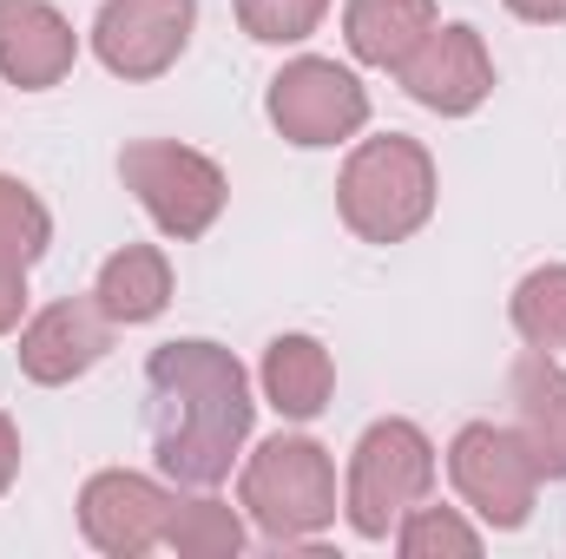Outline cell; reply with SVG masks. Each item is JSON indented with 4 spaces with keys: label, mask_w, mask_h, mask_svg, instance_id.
Returning a JSON list of instances; mask_svg holds the SVG:
<instances>
[{
    "label": "cell",
    "mask_w": 566,
    "mask_h": 559,
    "mask_svg": "<svg viewBox=\"0 0 566 559\" xmlns=\"http://www.w3.org/2000/svg\"><path fill=\"white\" fill-rule=\"evenodd\" d=\"M514 329L534 349H566V264L527 271L514 289Z\"/></svg>",
    "instance_id": "d6986e66"
},
{
    "label": "cell",
    "mask_w": 566,
    "mask_h": 559,
    "mask_svg": "<svg viewBox=\"0 0 566 559\" xmlns=\"http://www.w3.org/2000/svg\"><path fill=\"white\" fill-rule=\"evenodd\" d=\"M448 474L488 527H501V534L527 527L534 494H541V467H534V454L514 428H494V421L461 428L454 447H448Z\"/></svg>",
    "instance_id": "8992f818"
},
{
    "label": "cell",
    "mask_w": 566,
    "mask_h": 559,
    "mask_svg": "<svg viewBox=\"0 0 566 559\" xmlns=\"http://www.w3.org/2000/svg\"><path fill=\"white\" fill-rule=\"evenodd\" d=\"M93 303L113 316V323H151L165 303H171V264L165 251L151 244H126L106 257V271L93 283Z\"/></svg>",
    "instance_id": "2e32d148"
},
{
    "label": "cell",
    "mask_w": 566,
    "mask_h": 559,
    "mask_svg": "<svg viewBox=\"0 0 566 559\" xmlns=\"http://www.w3.org/2000/svg\"><path fill=\"white\" fill-rule=\"evenodd\" d=\"M329 389H336V369H329V349L316 336H277L264 349V395H271L277 415H290V421L323 415Z\"/></svg>",
    "instance_id": "9a60e30c"
},
{
    "label": "cell",
    "mask_w": 566,
    "mask_h": 559,
    "mask_svg": "<svg viewBox=\"0 0 566 559\" xmlns=\"http://www.w3.org/2000/svg\"><path fill=\"white\" fill-rule=\"evenodd\" d=\"M165 520H171V494L158 481H145V474H126V467L93 474L86 494H80V527H86V540L99 553L133 559L145 547H158Z\"/></svg>",
    "instance_id": "30bf717a"
},
{
    "label": "cell",
    "mask_w": 566,
    "mask_h": 559,
    "mask_svg": "<svg viewBox=\"0 0 566 559\" xmlns=\"http://www.w3.org/2000/svg\"><path fill=\"white\" fill-rule=\"evenodd\" d=\"M13 474H20V434H13V421L0 415V494L13 487Z\"/></svg>",
    "instance_id": "603a6c76"
},
{
    "label": "cell",
    "mask_w": 566,
    "mask_h": 559,
    "mask_svg": "<svg viewBox=\"0 0 566 559\" xmlns=\"http://www.w3.org/2000/svg\"><path fill=\"white\" fill-rule=\"evenodd\" d=\"M343 33H349V53L363 66L402 73L409 53L434 33V0H349L343 7Z\"/></svg>",
    "instance_id": "5bb4252c"
},
{
    "label": "cell",
    "mask_w": 566,
    "mask_h": 559,
    "mask_svg": "<svg viewBox=\"0 0 566 559\" xmlns=\"http://www.w3.org/2000/svg\"><path fill=\"white\" fill-rule=\"evenodd\" d=\"M151 454L178 487H218L251 434V382L218 342H165L145 362Z\"/></svg>",
    "instance_id": "6da1fadb"
},
{
    "label": "cell",
    "mask_w": 566,
    "mask_h": 559,
    "mask_svg": "<svg viewBox=\"0 0 566 559\" xmlns=\"http://www.w3.org/2000/svg\"><path fill=\"white\" fill-rule=\"evenodd\" d=\"M244 507L251 520L277 540V547H303L336 520V467L316 441L303 434H277L251 454L244 467Z\"/></svg>",
    "instance_id": "3957f363"
},
{
    "label": "cell",
    "mask_w": 566,
    "mask_h": 559,
    "mask_svg": "<svg viewBox=\"0 0 566 559\" xmlns=\"http://www.w3.org/2000/svg\"><path fill=\"white\" fill-rule=\"evenodd\" d=\"M119 178L139 191V204L151 211V224L165 238H205L231 198L224 171L191 151V145H171V139H139L119 151Z\"/></svg>",
    "instance_id": "5b68a950"
},
{
    "label": "cell",
    "mask_w": 566,
    "mask_h": 559,
    "mask_svg": "<svg viewBox=\"0 0 566 559\" xmlns=\"http://www.w3.org/2000/svg\"><path fill=\"white\" fill-rule=\"evenodd\" d=\"M271 119L290 145H336L369 126V93L336 60H290L271 80Z\"/></svg>",
    "instance_id": "52a82bcc"
},
{
    "label": "cell",
    "mask_w": 566,
    "mask_h": 559,
    "mask_svg": "<svg viewBox=\"0 0 566 559\" xmlns=\"http://www.w3.org/2000/svg\"><path fill=\"white\" fill-rule=\"evenodd\" d=\"M434 487V447L416 421H376L363 441H356V461H349V527L363 540H389V527L422 507V494Z\"/></svg>",
    "instance_id": "277c9868"
},
{
    "label": "cell",
    "mask_w": 566,
    "mask_h": 559,
    "mask_svg": "<svg viewBox=\"0 0 566 559\" xmlns=\"http://www.w3.org/2000/svg\"><path fill=\"white\" fill-rule=\"evenodd\" d=\"M106 349H113V316L99 303H53L20 329V369L46 389L86 376Z\"/></svg>",
    "instance_id": "8fae6325"
},
{
    "label": "cell",
    "mask_w": 566,
    "mask_h": 559,
    "mask_svg": "<svg viewBox=\"0 0 566 559\" xmlns=\"http://www.w3.org/2000/svg\"><path fill=\"white\" fill-rule=\"evenodd\" d=\"M46 238H53V218L46 204L20 184V178H0V271H33L46 257Z\"/></svg>",
    "instance_id": "e0dca14e"
},
{
    "label": "cell",
    "mask_w": 566,
    "mask_h": 559,
    "mask_svg": "<svg viewBox=\"0 0 566 559\" xmlns=\"http://www.w3.org/2000/svg\"><path fill=\"white\" fill-rule=\"evenodd\" d=\"M20 309H27V277L20 271H0V336L20 323Z\"/></svg>",
    "instance_id": "7402d4cb"
},
{
    "label": "cell",
    "mask_w": 566,
    "mask_h": 559,
    "mask_svg": "<svg viewBox=\"0 0 566 559\" xmlns=\"http://www.w3.org/2000/svg\"><path fill=\"white\" fill-rule=\"evenodd\" d=\"M323 13H329V0H238V20H244V33H251V40H264V46L310 40Z\"/></svg>",
    "instance_id": "44dd1931"
},
{
    "label": "cell",
    "mask_w": 566,
    "mask_h": 559,
    "mask_svg": "<svg viewBox=\"0 0 566 559\" xmlns=\"http://www.w3.org/2000/svg\"><path fill=\"white\" fill-rule=\"evenodd\" d=\"M521 20H534V27H554V20H566V0H507Z\"/></svg>",
    "instance_id": "cb8c5ba5"
},
{
    "label": "cell",
    "mask_w": 566,
    "mask_h": 559,
    "mask_svg": "<svg viewBox=\"0 0 566 559\" xmlns=\"http://www.w3.org/2000/svg\"><path fill=\"white\" fill-rule=\"evenodd\" d=\"M396 547H402L409 559H434V553L474 559V553H481V534H474L461 514H448V507H409V520H402Z\"/></svg>",
    "instance_id": "ffe728a7"
},
{
    "label": "cell",
    "mask_w": 566,
    "mask_h": 559,
    "mask_svg": "<svg viewBox=\"0 0 566 559\" xmlns=\"http://www.w3.org/2000/svg\"><path fill=\"white\" fill-rule=\"evenodd\" d=\"M514 421L541 481H566V369L547 362V349L514 362Z\"/></svg>",
    "instance_id": "4fadbf2b"
},
{
    "label": "cell",
    "mask_w": 566,
    "mask_h": 559,
    "mask_svg": "<svg viewBox=\"0 0 566 559\" xmlns=\"http://www.w3.org/2000/svg\"><path fill=\"white\" fill-rule=\"evenodd\" d=\"M336 204H343V224L363 244H402L434 211V158L402 133L356 145L349 165H343Z\"/></svg>",
    "instance_id": "7a4b0ae2"
},
{
    "label": "cell",
    "mask_w": 566,
    "mask_h": 559,
    "mask_svg": "<svg viewBox=\"0 0 566 559\" xmlns=\"http://www.w3.org/2000/svg\"><path fill=\"white\" fill-rule=\"evenodd\" d=\"M73 27L46 0H0V73L27 93H46L73 73Z\"/></svg>",
    "instance_id": "7c38bea8"
},
{
    "label": "cell",
    "mask_w": 566,
    "mask_h": 559,
    "mask_svg": "<svg viewBox=\"0 0 566 559\" xmlns=\"http://www.w3.org/2000/svg\"><path fill=\"white\" fill-rule=\"evenodd\" d=\"M402 86H409L416 106L441 113V119H461V113H474L494 93V60H488L474 27H434L422 46L409 53Z\"/></svg>",
    "instance_id": "9c48e42d"
},
{
    "label": "cell",
    "mask_w": 566,
    "mask_h": 559,
    "mask_svg": "<svg viewBox=\"0 0 566 559\" xmlns=\"http://www.w3.org/2000/svg\"><path fill=\"white\" fill-rule=\"evenodd\" d=\"M165 547L198 559H224L244 547V527L224 500H171V520H165Z\"/></svg>",
    "instance_id": "ac0fdd59"
},
{
    "label": "cell",
    "mask_w": 566,
    "mask_h": 559,
    "mask_svg": "<svg viewBox=\"0 0 566 559\" xmlns=\"http://www.w3.org/2000/svg\"><path fill=\"white\" fill-rule=\"evenodd\" d=\"M198 0H106L93 20V46L119 80H158L191 40Z\"/></svg>",
    "instance_id": "ba28073f"
}]
</instances>
